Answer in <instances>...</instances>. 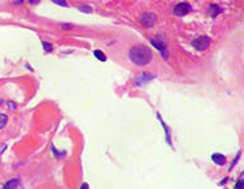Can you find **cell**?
Listing matches in <instances>:
<instances>
[{
  "mask_svg": "<svg viewBox=\"0 0 244 189\" xmlns=\"http://www.w3.org/2000/svg\"><path fill=\"white\" fill-rule=\"evenodd\" d=\"M150 44H151L152 46H154V48H156V49L160 52V54H161L163 57H164V59H167V58H168V55H169L168 45H167L165 43L161 40V39L156 37L155 40H154V39H151V40H150Z\"/></svg>",
  "mask_w": 244,
  "mask_h": 189,
  "instance_id": "obj_2",
  "label": "cell"
},
{
  "mask_svg": "<svg viewBox=\"0 0 244 189\" xmlns=\"http://www.w3.org/2000/svg\"><path fill=\"white\" fill-rule=\"evenodd\" d=\"M210 8H212L213 9V13H212V17H216L217 16V14L220 13V12H221V9H220L217 5H214V4H212V5H210Z\"/></svg>",
  "mask_w": 244,
  "mask_h": 189,
  "instance_id": "obj_13",
  "label": "cell"
},
{
  "mask_svg": "<svg viewBox=\"0 0 244 189\" xmlns=\"http://www.w3.org/2000/svg\"><path fill=\"white\" fill-rule=\"evenodd\" d=\"M79 11L83 12V13H92V8H90L89 5H80Z\"/></svg>",
  "mask_w": 244,
  "mask_h": 189,
  "instance_id": "obj_12",
  "label": "cell"
},
{
  "mask_svg": "<svg viewBox=\"0 0 244 189\" xmlns=\"http://www.w3.org/2000/svg\"><path fill=\"white\" fill-rule=\"evenodd\" d=\"M212 161L217 165V166H223L226 163V156L221 153H213L212 154Z\"/></svg>",
  "mask_w": 244,
  "mask_h": 189,
  "instance_id": "obj_6",
  "label": "cell"
},
{
  "mask_svg": "<svg viewBox=\"0 0 244 189\" xmlns=\"http://www.w3.org/2000/svg\"><path fill=\"white\" fill-rule=\"evenodd\" d=\"M235 189H243V179L238 180V183L235 184Z\"/></svg>",
  "mask_w": 244,
  "mask_h": 189,
  "instance_id": "obj_17",
  "label": "cell"
},
{
  "mask_svg": "<svg viewBox=\"0 0 244 189\" xmlns=\"http://www.w3.org/2000/svg\"><path fill=\"white\" fill-rule=\"evenodd\" d=\"M93 54H94V57L97 58L98 61H101V62H105L106 61V55L103 54V52H101V50H94L93 52Z\"/></svg>",
  "mask_w": 244,
  "mask_h": 189,
  "instance_id": "obj_10",
  "label": "cell"
},
{
  "mask_svg": "<svg viewBox=\"0 0 244 189\" xmlns=\"http://www.w3.org/2000/svg\"><path fill=\"white\" fill-rule=\"evenodd\" d=\"M43 48H44V50H45L47 53H50V52H52V44H49V43L43 41Z\"/></svg>",
  "mask_w": 244,
  "mask_h": 189,
  "instance_id": "obj_14",
  "label": "cell"
},
{
  "mask_svg": "<svg viewBox=\"0 0 244 189\" xmlns=\"http://www.w3.org/2000/svg\"><path fill=\"white\" fill-rule=\"evenodd\" d=\"M18 183H20L18 179H11V180H8L5 184H4L3 189H16L18 187Z\"/></svg>",
  "mask_w": 244,
  "mask_h": 189,
  "instance_id": "obj_9",
  "label": "cell"
},
{
  "mask_svg": "<svg viewBox=\"0 0 244 189\" xmlns=\"http://www.w3.org/2000/svg\"><path fill=\"white\" fill-rule=\"evenodd\" d=\"M7 104H8V107H9V109H12V111H14L17 108V106H16V103H13L12 100H8L7 102Z\"/></svg>",
  "mask_w": 244,
  "mask_h": 189,
  "instance_id": "obj_15",
  "label": "cell"
},
{
  "mask_svg": "<svg viewBox=\"0 0 244 189\" xmlns=\"http://www.w3.org/2000/svg\"><path fill=\"white\" fill-rule=\"evenodd\" d=\"M191 11V5L189 3H178L177 5L173 8V13L178 17H184L186 16L189 12Z\"/></svg>",
  "mask_w": 244,
  "mask_h": 189,
  "instance_id": "obj_5",
  "label": "cell"
},
{
  "mask_svg": "<svg viewBox=\"0 0 244 189\" xmlns=\"http://www.w3.org/2000/svg\"><path fill=\"white\" fill-rule=\"evenodd\" d=\"M209 44H210V39L207 35L199 36L191 41V45H193V48H195L197 50H205L209 46Z\"/></svg>",
  "mask_w": 244,
  "mask_h": 189,
  "instance_id": "obj_3",
  "label": "cell"
},
{
  "mask_svg": "<svg viewBox=\"0 0 244 189\" xmlns=\"http://www.w3.org/2000/svg\"><path fill=\"white\" fill-rule=\"evenodd\" d=\"M80 189H89V185L87 183H83L81 184V187H80Z\"/></svg>",
  "mask_w": 244,
  "mask_h": 189,
  "instance_id": "obj_19",
  "label": "cell"
},
{
  "mask_svg": "<svg viewBox=\"0 0 244 189\" xmlns=\"http://www.w3.org/2000/svg\"><path fill=\"white\" fill-rule=\"evenodd\" d=\"M71 27H73V25H69V23H66V25H62V28H63V30H70Z\"/></svg>",
  "mask_w": 244,
  "mask_h": 189,
  "instance_id": "obj_18",
  "label": "cell"
},
{
  "mask_svg": "<svg viewBox=\"0 0 244 189\" xmlns=\"http://www.w3.org/2000/svg\"><path fill=\"white\" fill-rule=\"evenodd\" d=\"M3 103V99H0V104H2Z\"/></svg>",
  "mask_w": 244,
  "mask_h": 189,
  "instance_id": "obj_22",
  "label": "cell"
},
{
  "mask_svg": "<svg viewBox=\"0 0 244 189\" xmlns=\"http://www.w3.org/2000/svg\"><path fill=\"white\" fill-rule=\"evenodd\" d=\"M7 121H8V117H7V115H3V113H0V129H3L4 126H5Z\"/></svg>",
  "mask_w": 244,
  "mask_h": 189,
  "instance_id": "obj_11",
  "label": "cell"
},
{
  "mask_svg": "<svg viewBox=\"0 0 244 189\" xmlns=\"http://www.w3.org/2000/svg\"><path fill=\"white\" fill-rule=\"evenodd\" d=\"M154 79V75H149V74H142L140 77H137V80L135 81V85L136 86H141V85H143L145 82H147V81H150V80H152Z\"/></svg>",
  "mask_w": 244,
  "mask_h": 189,
  "instance_id": "obj_7",
  "label": "cell"
},
{
  "mask_svg": "<svg viewBox=\"0 0 244 189\" xmlns=\"http://www.w3.org/2000/svg\"><path fill=\"white\" fill-rule=\"evenodd\" d=\"M140 22L141 25L145 27V28H150L155 25L156 22V14L152 13V12H147V13H143L142 16L140 17Z\"/></svg>",
  "mask_w": 244,
  "mask_h": 189,
  "instance_id": "obj_4",
  "label": "cell"
},
{
  "mask_svg": "<svg viewBox=\"0 0 244 189\" xmlns=\"http://www.w3.org/2000/svg\"><path fill=\"white\" fill-rule=\"evenodd\" d=\"M53 3L56 5H61V7H67V3L66 2H60V0H53Z\"/></svg>",
  "mask_w": 244,
  "mask_h": 189,
  "instance_id": "obj_16",
  "label": "cell"
},
{
  "mask_svg": "<svg viewBox=\"0 0 244 189\" xmlns=\"http://www.w3.org/2000/svg\"><path fill=\"white\" fill-rule=\"evenodd\" d=\"M5 148H7V145H5V144L0 145V153H2V152H4V149H5Z\"/></svg>",
  "mask_w": 244,
  "mask_h": 189,
  "instance_id": "obj_20",
  "label": "cell"
},
{
  "mask_svg": "<svg viewBox=\"0 0 244 189\" xmlns=\"http://www.w3.org/2000/svg\"><path fill=\"white\" fill-rule=\"evenodd\" d=\"M156 117H158V120H159V122L161 124V126L164 128V131H165V140H167V143H168L169 145H172V142H171V131H169V128L165 125V122L161 120V117H160V115L159 113H156Z\"/></svg>",
  "mask_w": 244,
  "mask_h": 189,
  "instance_id": "obj_8",
  "label": "cell"
},
{
  "mask_svg": "<svg viewBox=\"0 0 244 189\" xmlns=\"http://www.w3.org/2000/svg\"><path fill=\"white\" fill-rule=\"evenodd\" d=\"M128 58L132 63L137 66H147L152 61L154 54L149 46L146 45H135L128 52Z\"/></svg>",
  "mask_w": 244,
  "mask_h": 189,
  "instance_id": "obj_1",
  "label": "cell"
},
{
  "mask_svg": "<svg viewBox=\"0 0 244 189\" xmlns=\"http://www.w3.org/2000/svg\"><path fill=\"white\" fill-rule=\"evenodd\" d=\"M30 4H39V2H37V0H35V2H32V0H31Z\"/></svg>",
  "mask_w": 244,
  "mask_h": 189,
  "instance_id": "obj_21",
  "label": "cell"
}]
</instances>
